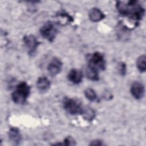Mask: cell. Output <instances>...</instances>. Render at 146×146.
<instances>
[{
    "label": "cell",
    "mask_w": 146,
    "mask_h": 146,
    "mask_svg": "<svg viewBox=\"0 0 146 146\" xmlns=\"http://www.w3.org/2000/svg\"><path fill=\"white\" fill-rule=\"evenodd\" d=\"M58 33V28L51 21L45 23L40 29V33L43 38L51 42L54 41Z\"/></svg>",
    "instance_id": "cell-4"
},
{
    "label": "cell",
    "mask_w": 146,
    "mask_h": 146,
    "mask_svg": "<svg viewBox=\"0 0 146 146\" xmlns=\"http://www.w3.org/2000/svg\"><path fill=\"white\" fill-rule=\"evenodd\" d=\"M116 7L121 15L136 22L141 20L145 13L144 7L137 1H117Z\"/></svg>",
    "instance_id": "cell-1"
},
{
    "label": "cell",
    "mask_w": 146,
    "mask_h": 146,
    "mask_svg": "<svg viewBox=\"0 0 146 146\" xmlns=\"http://www.w3.org/2000/svg\"><path fill=\"white\" fill-rule=\"evenodd\" d=\"M145 92L144 85L139 82H133L131 87V93L136 99H141Z\"/></svg>",
    "instance_id": "cell-7"
},
{
    "label": "cell",
    "mask_w": 146,
    "mask_h": 146,
    "mask_svg": "<svg viewBox=\"0 0 146 146\" xmlns=\"http://www.w3.org/2000/svg\"><path fill=\"white\" fill-rule=\"evenodd\" d=\"M86 75L88 79L92 81H98L99 79L98 70L89 65L86 68Z\"/></svg>",
    "instance_id": "cell-13"
},
{
    "label": "cell",
    "mask_w": 146,
    "mask_h": 146,
    "mask_svg": "<svg viewBox=\"0 0 146 146\" xmlns=\"http://www.w3.org/2000/svg\"><path fill=\"white\" fill-rule=\"evenodd\" d=\"M68 79L70 81L74 84H79L81 83L83 79V74L81 71L73 68L70 71L68 74Z\"/></svg>",
    "instance_id": "cell-10"
},
{
    "label": "cell",
    "mask_w": 146,
    "mask_h": 146,
    "mask_svg": "<svg viewBox=\"0 0 146 146\" xmlns=\"http://www.w3.org/2000/svg\"><path fill=\"white\" fill-rule=\"evenodd\" d=\"M64 109L70 114H82L83 107L81 103L77 99L70 98H65L63 102Z\"/></svg>",
    "instance_id": "cell-3"
},
{
    "label": "cell",
    "mask_w": 146,
    "mask_h": 146,
    "mask_svg": "<svg viewBox=\"0 0 146 146\" xmlns=\"http://www.w3.org/2000/svg\"><path fill=\"white\" fill-rule=\"evenodd\" d=\"M30 93V87L26 82L19 83L11 94V98L16 104H24Z\"/></svg>",
    "instance_id": "cell-2"
},
{
    "label": "cell",
    "mask_w": 146,
    "mask_h": 146,
    "mask_svg": "<svg viewBox=\"0 0 146 146\" xmlns=\"http://www.w3.org/2000/svg\"><path fill=\"white\" fill-rule=\"evenodd\" d=\"M62 145H76V143L74 139L72 138L71 136H67L64 139L63 143H62Z\"/></svg>",
    "instance_id": "cell-17"
},
{
    "label": "cell",
    "mask_w": 146,
    "mask_h": 146,
    "mask_svg": "<svg viewBox=\"0 0 146 146\" xmlns=\"http://www.w3.org/2000/svg\"><path fill=\"white\" fill-rule=\"evenodd\" d=\"M23 40L28 50V54L30 55H33L37 50L40 43L38 42L36 38L32 34L25 35L23 38Z\"/></svg>",
    "instance_id": "cell-6"
},
{
    "label": "cell",
    "mask_w": 146,
    "mask_h": 146,
    "mask_svg": "<svg viewBox=\"0 0 146 146\" xmlns=\"http://www.w3.org/2000/svg\"><path fill=\"white\" fill-rule=\"evenodd\" d=\"M95 111L90 107H83V112L82 113V115L83 116L84 118L88 120V121H91L95 117Z\"/></svg>",
    "instance_id": "cell-14"
},
{
    "label": "cell",
    "mask_w": 146,
    "mask_h": 146,
    "mask_svg": "<svg viewBox=\"0 0 146 146\" xmlns=\"http://www.w3.org/2000/svg\"><path fill=\"white\" fill-rule=\"evenodd\" d=\"M99 70L106 69V60L102 54L99 52H95L88 58V64Z\"/></svg>",
    "instance_id": "cell-5"
},
{
    "label": "cell",
    "mask_w": 146,
    "mask_h": 146,
    "mask_svg": "<svg viewBox=\"0 0 146 146\" xmlns=\"http://www.w3.org/2000/svg\"><path fill=\"white\" fill-rule=\"evenodd\" d=\"M51 83L46 76L39 77L36 81V87L40 92L47 91L50 87Z\"/></svg>",
    "instance_id": "cell-11"
},
{
    "label": "cell",
    "mask_w": 146,
    "mask_h": 146,
    "mask_svg": "<svg viewBox=\"0 0 146 146\" xmlns=\"http://www.w3.org/2000/svg\"><path fill=\"white\" fill-rule=\"evenodd\" d=\"M90 19L93 22H98L105 18L104 13L98 8L94 7L91 9L88 13Z\"/></svg>",
    "instance_id": "cell-9"
},
{
    "label": "cell",
    "mask_w": 146,
    "mask_h": 146,
    "mask_svg": "<svg viewBox=\"0 0 146 146\" xmlns=\"http://www.w3.org/2000/svg\"><path fill=\"white\" fill-rule=\"evenodd\" d=\"M84 95L86 98L91 102H95L98 99V96L94 90L88 88L84 90Z\"/></svg>",
    "instance_id": "cell-16"
},
{
    "label": "cell",
    "mask_w": 146,
    "mask_h": 146,
    "mask_svg": "<svg viewBox=\"0 0 146 146\" xmlns=\"http://www.w3.org/2000/svg\"><path fill=\"white\" fill-rule=\"evenodd\" d=\"M9 137L10 140L15 144H19L21 141L22 137L20 131L16 127H12L9 129Z\"/></svg>",
    "instance_id": "cell-12"
},
{
    "label": "cell",
    "mask_w": 146,
    "mask_h": 146,
    "mask_svg": "<svg viewBox=\"0 0 146 146\" xmlns=\"http://www.w3.org/2000/svg\"><path fill=\"white\" fill-rule=\"evenodd\" d=\"M117 70L120 74L121 75H124L126 73L127 67L125 63L124 62H120L117 64Z\"/></svg>",
    "instance_id": "cell-18"
},
{
    "label": "cell",
    "mask_w": 146,
    "mask_h": 146,
    "mask_svg": "<svg viewBox=\"0 0 146 146\" xmlns=\"http://www.w3.org/2000/svg\"><path fill=\"white\" fill-rule=\"evenodd\" d=\"M90 145H103L104 143H103V141L100 140H93L91 142Z\"/></svg>",
    "instance_id": "cell-19"
},
{
    "label": "cell",
    "mask_w": 146,
    "mask_h": 146,
    "mask_svg": "<svg viewBox=\"0 0 146 146\" xmlns=\"http://www.w3.org/2000/svg\"><path fill=\"white\" fill-rule=\"evenodd\" d=\"M136 67L141 72H144L146 70V56L145 55L140 56L136 60Z\"/></svg>",
    "instance_id": "cell-15"
},
{
    "label": "cell",
    "mask_w": 146,
    "mask_h": 146,
    "mask_svg": "<svg viewBox=\"0 0 146 146\" xmlns=\"http://www.w3.org/2000/svg\"><path fill=\"white\" fill-rule=\"evenodd\" d=\"M62 66L63 63L61 60L59 58L55 57L49 63L47 70L51 75L55 76L61 71Z\"/></svg>",
    "instance_id": "cell-8"
}]
</instances>
